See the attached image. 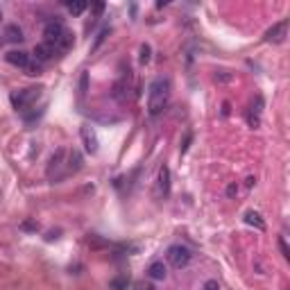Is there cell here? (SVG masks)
Wrapping results in <instances>:
<instances>
[{
    "label": "cell",
    "mask_w": 290,
    "mask_h": 290,
    "mask_svg": "<svg viewBox=\"0 0 290 290\" xmlns=\"http://www.w3.org/2000/svg\"><path fill=\"white\" fill-rule=\"evenodd\" d=\"M168 102H170V82L166 77H157L150 84V91H147V114L150 116L163 114Z\"/></svg>",
    "instance_id": "cell-1"
},
{
    "label": "cell",
    "mask_w": 290,
    "mask_h": 290,
    "mask_svg": "<svg viewBox=\"0 0 290 290\" xmlns=\"http://www.w3.org/2000/svg\"><path fill=\"white\" fill-rule=\"evenodd\" d=\"M41 96V88H23V91H14L12 93V104H14V109L16 111H28L30 107H32V102H36Z\"/></svg>",
    "instance_id": "cell-2"
},
{
    "label": "cell",
    "mask_w": 290,
    "mask_h": 290,
    "mask_svg": "<svg viewBox=\"0 0 290 290\" xmlns=\"http://www.w3.org/2000/svg\"><path fill=\"white\" fill-rule=\"evenodd\" d=\"M166 258L175 270H182V267H186L188 263H191L193 252L188 250L186 245H170L168 247V252H166Z\"/></svg>",
    "instance_id": "cell-3"
},
{
    "label": "cell",
    "mask_w": 290,
    "mask_h": 290,
    "mask_svg": "<svg viewBox=\"0 0 290 290\" xmlns=\"http://www.w3.org/2000/svg\"><path fill=\"white\" fill-rule=\"evenodd\" d=\"M64 32H66V28H64L61 20H48L46 28H43V43H48L55 48V46L59 43V39L64 36Z\"/></svg>",
    "instance_id": "cell-4"
},
{
    "label": "cell",
    "mask_w": 290,
    "mask_h": 290,
    "mask_svg": "<svg viewBox=\"0 0 290 290\" xmlns=\"http://www.w3.org/2000/svg\"><path fill=\"white\" fill-rule=\"evenodd\" d=\"M286 36H288V20H279L267 30L263 39H265V43H283Z\"/></svg>",
    "instance_id": "cell-5"
},
{
    "label": "cell",
    "mask_w": 290,
    "mask_h": 290,
    "mask_svg": "<svg viewBox=\"0 0 290 290\" xmlns=\"http://www.w3.org/2000/svg\"><path fill=\"white\" fill-rule=\"evenodd\" d=\"M80 136H82V143H84V150L88 152V154H98L100 150V141H98V134L93 127H88V125H84L80 129Z\"/></svg>",
    "instance_id": "cell-6"
},
{
    "label": "cell",
    "mask_w": 290,
    "mask_h": 290,
    "mask_svg": "<svg viewBox=\"0 0 290 290\" xmlns=\"http://www.w3.org/2000/svg\"><path fill=\"white\" fill-rule=\"evenodd\" d=\"M170 193V168L161 166L157 175V197H168Z\"/></svg>",
    "instance_id": "cell-7"
},
{
    "label": "cell",
    "mask_w": 290,
    "mask_h": 290,
    "mask_svg": "<svg viewBox=\"0 0 290 290\" xmlns=\"http://www.w3.org/2000/svg\"><path fill=\"white\" fill-rule=\"evenodd\" d=\"M32 55H34V61H36V64H46V61H50L52 57H55V48H52V46H48V43H36Z\"/></svg>",
    "instance_id": "cell-8"
},
{
    "label": "cell",
    "mask_w": 290,
    "mask_h": 290,
    "mask_svg": "<svg viewBox=\"0 0 290 290\" xmlns=\"http://www.w3.org/2000/svg\"><path fill=\"white\" fill-rule=\"evenodd\" d=\"M5 59H7V64H12L16 68H25L30 64V55L23 50H9L7 55H5Z\"/></svg>",
    "instance_id": "cell-9"
},
{
    "label": "cell",
    "mask_w": 290,
    "mask_h": 290,
    "mask_svg": "<svg viewBox=\"0 0 290 290\" xmlns=\"http://www.w3.org/2000/svg\"><path fill=\"white\" fill-rule=\"evenodd\" d=\"M168 274V267L163 265V261H154L150 263V267H147V277L152 279V281H163Z\"/></svg>",
    "instance_id": "cell-10"
},
{
    "label": "cell",
    "mask_w": 290,
    "mask_h": 290,
    "mask_svg": "<svg viewBox=\"0 0 290 290\" xmlns=\"http://www.w3.org/2000/svg\"><path fill=\"white\" fill-rule=\"evenodd\" d=\"M64 150H57L55 154L50 157V163H48V177H52V172H57L61 166H64Z\"/></svg>",
    "instance_id": "cell-11"
},
{
    "label": "cell",
    "mask_w": 290,
    "mask_h": 290,
    "mask_svg": "<svg viewBox=\"0 0 290 290\" xmlns=\"http://www.w3.org/2000/svg\"><path fill=\"white\" fill-rule=\"evenodd\" d=\"M245 222L250 227H256L258 231L265 229V220H263L261 213H256V211H247V213H245Z\"/></svg>",
    "instance_id": "cell-12"
},
{
    "label": "cell",
    "mask_w": 290,
    "mask_h": 290,
    "mask_svg": "<svg viewBox=\"0 0 290 290\" xmlns=\"http://www.w3.org/2000/svg\"><path fill=\"white\" fill-rule=\"evenodd\" d=\"M5 39L12 41V43H18V41H23L25 36H23V30H20L18 25H7V28H5Z\"/></svg>",
    "instance_id": "cell-13"
},
{
    "label": "cell",
    "mask_w": 290,
    "mask_h": 290,
    "mask_svg": "<svg viewBox=\"0 0 290 290\" xmlns=\"http://www.w3.org/2000/svg\"><path fill=\"white\" fill-rule=\"evenodd\" d=\"M80 168H82V154L77 150H71V154H68V170L77 172Z\"/></svg>",
    "instance_id": "cell-14"
},
{
    "label": "cell",
    "mask_w": 290,
    "mask_h": 290,
    "mask_svg": "<svg viewBox=\"0 0 290 290\" xmlns=\"http://www.w3.org/2000/svg\"><path fill=\"white\" fill-rule=\"evenodd\" d=\"M71 46H73V34L66 30L64 36H61V39H59V43L55 46V55H57V52H66L68 48H71Z\"/></svg>",
    "instance_id": "cell-15"
},
{
    "label": "cell",
    "mask_w": 290,
    "mask_h": 290,
    "mask_svg": "<svg viewBox=\"0 0 290 290\" xmlns=\"http://www.w3.org/2000/svg\"><path fill=\"white\" fill-rule=\"evenodd\" d=\"M86 7H88L86 3H66V9L73 14V16H80V14H82Z\"/></svg>",
    "instance_id": "cell-16"
},
{
    "label": "cell",
    "mask_w": 290,
    "mask_h": 290,
    "mask_svg": "<svg viewBox=\"0 0 290 290\" xmlns=\"http://www.w3.org/2000/svg\"><path fill=\"white\" fill-rule=\"evenodd\" d=\"M23 71H25V75L36 77V75H41V64H36V61H30V64L23 68Z\"/></svg>",
    "instance_id": "cell-17"
},
{
    "label": "cell",
    "mask_w": 290,
    "mask_h": 290,
    "mask_svg": "<svg viewBox=\"0 0 290 290\" xmlns=\"http://www.w3.org/2000/svg\"><path fill=\"white\" fill-rule=\"evenodd\" d=\"M150 59H152V48H150L147 43H143V46H141V57H139V61H141V64H147Z\"/></svg>",
    "instance_id": "cell-18"
},
{
    "label": "cell",
    "mask_w": 290,
    "mask_h": 290,
    "mask_svg": "<svg viewBox=\"0 0 290 290\" xmlns=\"http://www.w3.org/2000/svg\"><path fill=\"white\" fill-rule=\"evenodd\" d=\"M279 250H281L283 258H290V250H288V242H286V238H283V236H279Z\"/></svg>",
    "instance_id": "cell-19"
},
{
    "label": "cell",
    "mask_w": 290,
    "mask_h": 290,
    "mask_svg": "<svg viewBox=\"0 0 290 290\" xmlns=\"http://www.w3.org/2000/svg\"><path fill=\"white\" fill-rule=\"evenodd\" d=\"M234 80V75H229L227 71H220V73H215V82H231Z\"/></svg>",
    "instance_id": "cell-20"
},
{
    "label": "cell",
    "mask_w": 290,
    "mask_h": 290,
    "mask_svg": "<svg viewBox=\"0 0 290 290\" xmlns=\"http://www.w3.org/2000/svg\"><path fill=\"white\" fill-rule=\"evenodd\" d=\"M236 195H238V184H229V186H227V197H236Z\"/></svg>",
    "instance_id": "cell-21"
},
{
    "label": "cell",
    "mask_w": 290,
    "mask_h": 290,
    "mask_svg": "<svg viewBox=\"0 0 290 290\" xmlns=\"http://www.w3.org/2000/svg\"><path fill=\"white\" fill-rule=\"evenodd\" d=\"M202 290H220V283L218 281H213V279H211V281H207L204 283V288Z\"/></svg>",
    "instance_id": "cell-22"
},
{
    "label": "cell",
    "mask_w": 290,
    "mask_h": 290,
    "mask_svg": "<svg viewBox=\"0 0 290 290\" xmlns=\"http://www.w3.org/2000/svg\"><path fill=\"white\" fill-rule=\"evenodd\" d=\"M134 288H136V290H157L154 286H152V283H145V281H139Z\"/></svg>",
    "instance_id": "cell-23"
},
{
    "label": "cell",
    "mask_w": 290,
    "mask_h": 290,
    "mask_svg": "<svg viewBox=\"0 0 290 290\" xmlns=\"http://www.w3.org/2000/svg\"><path fill=\"white\" fill-rule=\"evenodd\" d=\"M107 32H109V28H104V30H102V32H100V34H98V39H96V46H93V48H98V46H100V43H102V41H104V36H107Z\"/></svg>",
    "instance_id": "cell-24"
},
{
    "label": "cell",
    "mask_w": 290,
    "mask_h": 290,
    "mask_svg": "<svg viewBox=\"0 0 290 290\" xmlns=\"http://www.w3.org/2000/svg\"><path fill=\"white\" fill-rule=\"evenodd\" d=\"M254 184H256V177H252V175H250V177L245 179V186H247V188H252Z\"/></svg>",
    "instance_id": "cell-25"
},
{
    "label": "cell",
    "mask_w": 290,
    "mask_h": 290,
    "mask_svg": "<svg viewBox=\"0 0 290 290\" xmlns=\"http://www.w3.org/2000/svg\"><path fill=\"white\" fill-rule=\"evenodd\" d=\"M0 23H3V12H0Z\"/></svg>",
    "instance_id": "cell-26"
}]
</instances>
